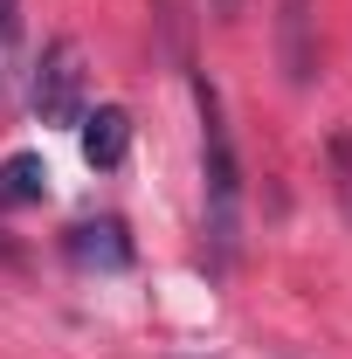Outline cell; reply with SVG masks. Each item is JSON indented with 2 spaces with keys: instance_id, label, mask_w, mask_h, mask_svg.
<instances>
[{
  "instance_id": "obj_9",
  "label": "cell",
  "mask_w": 352,
  "mask_h": 359,
  "mask_svg": "<svg viewBox=\"0 0 352 359\" xmlns=\"http://www.w3.org/2000/svg\"><path fill=\"white\" fill-rule=\"evenodd\" d=\"M208 7H215L221 21H235V14H242V0H208Z\"/></svg>"
},
{
  "instance_id": "obj_5",
  "label": "cell",
  "mask_w": 352,
  "mask_h": 359,
  "mask_svg": "<svg viewBox=\"0 0 352 359\" xmlns=\"http://www.w3.org/2000/svg\"><path fill=\"white\" fill-rule=\"evenodd\" d=\"M69 256L83 269H132V235H125V222H76Z\"/></svg>"
},
{
  "instance_id": "obj_4",
  "label": "cell",
  "mask_w": 352,
  "mask_h": 359,
  "mask_svg": "<svg viewBox=\"0 0 352 359\" xmlns=\"http://www.w3.org/2000/svg\"><path fill=\"white\" fill-rule=\"evenodd\" d=\"M76 132H83V159L97 166V173L125 166V152H132V111H125V104H97V111H83Z\"/></svg>"
},
{
  "instance_id": "obj_8",
  "label": "cell",
  "mask_w": 352,
  "mask_h": 359,
  "mask_svg": "<svg viewBox=\"0 0 352 359\" xmlns=\"http://www.w3.org/2000/svg\"><path fill=\"white\" fill-rule=\"evenodd\" d=\"M21 42V0H0V48Z\"/></svg>"
},
{
  "instance_id": "obj_1",
  "label": "cell",
  "mask_w": 352,
  "mask_h": 359,
  "mask_svg": "<svg viewBox=\"0 0 352 359\" xmlns=\"http://www.w3.org/2000/svg\"><path fill=\"white\" fill-rule=\"evenodd\" d=\"M201 104V173H208V242L228 263L235 242H242V159H235V138H228V111H221V90L201 76L194 83Z\"/></svg>"
},
{
  "instance_id": "obj_2",
  "label": "cell",
  "mask_w": 352,
  "mask_h": 359,
  "mask_svg": "<svg viewBox=\"0 0 352 359\" xmlns=\"http://www.w3.org/2000/svg\"><path fill=\"white\" fill-rule=\"evenodd\" d=\"M28 97H35V118L42 125H76L90 111V69H83V48L76 42H48L42 62H35V83H28Z\"/></svg>"
},
{
  "instance_id": "obj_6",
  "label": "cell",
  "mask_w": 352,
  "mask_h": 359,
  "mask_svg": "<svg viewBox=\"0 0 352 359\" xmlns=\"http://www.w3.org/2000/svg\"><path fill=\"white\" fill-rule=\"evenodd\" d=\"M42 194H48V166H42V152H14V159L0 166V201L28 208V201H42Z\"/></svg>"
},
{
  "instance_id": "obj_3",
  "label": "cell",
  "mask_w": 352,
  "mask_h": 359,
  "mask_svg": "<svg viewBox=\"0 0 352 359\" xmlns=\"http://www.w3.org/2000/svg\"><path fill=\"white\" fill-rule=\"evenodd\" d=\"M318 14H311V0H276V55H283V76L304 90L311 69H318Z\"/></svg>"
},
{
  "instance_id": "obj_7",
  "label": "cell",
  "mask_w": 352,
  "mask_h": 359,
  "mask_svg": "<svg viewBox=\"0 0 352 359\" xmlns=\"http://www.w3.org/2000/svg\"><path fill=\"white\" fill-rule=\"evenodd\" d=\"M332 166H339V208H346V222H352V132L332 138Z\"/></svg>"
}]
</instances>
